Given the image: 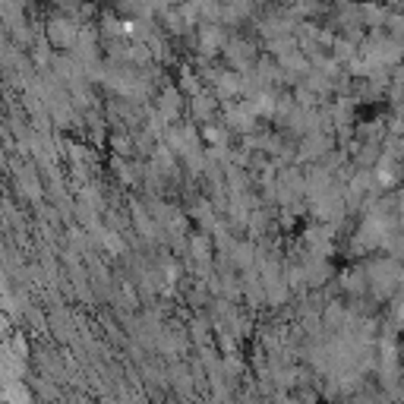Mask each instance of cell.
Here are the masks:
<instances>
[{
  "mask_svg": "<svg viewBox=\"0 0 404 404\" xmlns=\"http://www.w3.org/2000/svg\"><path fill=\"white\" fill-rule=\"evenodd\" d=\"M48 41L57 48H76V41H79V23L67 19V16H54L51 23H48Z\"/></svg>",
  "mask_w": 404,
  "mask_h": 404,
  "instance_id": "6da1fadb",
  "label": "cell"
},
{
  "mask_svg": "<svg viewBox=\"0 0 404 404\" xmlns=\"http://www.w3.org/2000/svg\"><path fill=\"white\" fill-rule=\"evenodd\" d=\"M16 3H19V7H26V3H29V0H16Z\"/></svg>",
  "mask_w": 404,
  "mask_h": 404,
  "instance_id": "7a4b0ae2",
  "label": "cell"
}]
</instances>
